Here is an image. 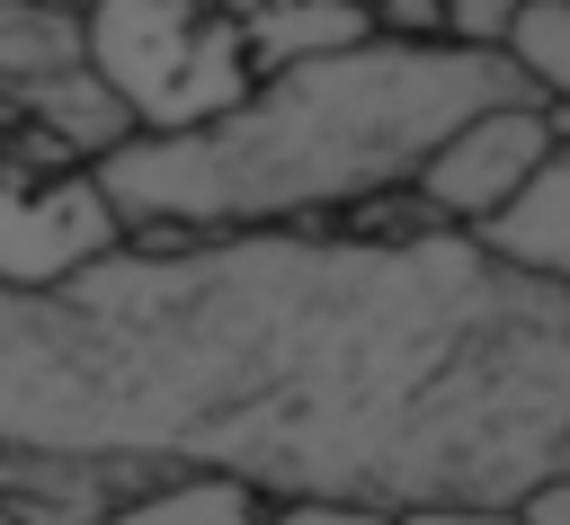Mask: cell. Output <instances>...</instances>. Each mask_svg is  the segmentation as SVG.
<instances>
[{
    "label": "cell",
    "instance_id": "12",
    "mask_svg": "<svg viewBox=\"0 0 570 525\" xmlns=\"http://www.w3.org/2000/svg\"><path fill=\"white\" fill-rule=\"evenodd\" d=\"M508 516H517V525H570V481H543V489H525Z\"/></svg>",
    "mask_w": 570,
    "mask_h": 525
},
{
    "label": "cell",
    "instance_id": "15",
    "mask_svg": "<svg viewBox=\"0 0 570 525\" xmlns=\"http://www.w3.org/2000/svg\"><path fill=\"white\" fill-rule=\"evenodd\" d=\"M0 169H9V107H0Z\"/></svg>",
    "mask_w": 570,
    "mask_h": 525
},
{
    "label": "cell",
    "instance_id": "1",
    "mask_svg": "<svg viewBox=\"0 0 570 525\" xmlns=\"http://www.w3.org/2000/svg\"><path fill=\"white\" fill-rule=\"evenodd\" d=\"M0 445L267 507H517L570 481V294L436 222L125 240L0 294Z\"/></svg>",
    "mask_w": 570,
    "mask_h": 525
},
{
    "label": "cell",
    "instance_id": "2",
    "mask_svg": "<svg viewBox=\"0 0 570 525\" xmlns=\"http://www.w3.org/2000/svg\"><path fill=\"white\" fill-rule=\"evenodd\" d=\"M525 98L508 53L463 44H347L249 80L196 133H134L89 178L125 240H223V231H330L419 178V160L481 107Z\"/></svg>",
    "mask_w": 570,
    "mask_h": 525
},
{
    "label": "cell",
    "instance_id": "5",
    "mask_svg": "<svg viewBox=\"0 0 570 525\" xmlns=\"http://www.w3.org/2000/svg\"><path fill=\"white\" fill-rule=\"evenodd\" d=\"M107 249H125V222L89 169H62V178L0 169V294H53L89 276Z\"/></svg>",
    "mask_w": 570,
    "mask_h": 525
},
{
    "label": "cell",
    "instance_id": "7",
    "mask_svg": "<svg viewBox=\"0 0 570 525\" xmlns=\"http://www.w3.org/2000/svg\"><path fill=\"white\" fill-rule=\"evenodd\" d=\"M9 125H36V133H53L80 169H98L107 151H125L134 142V125H125V107L89 80V62H71V71H45L36 89H18L9 98Z\"/></svg>",
    "mask_w": 570,
    "mask_h": 525
},
{
    "label": "cell",
    "instance_id": "6",
    "mask_svg": "<svg viewBox=\"0 0 570 525\" xmlns=\"http://www.w3.org/2000/svg\"><path fill=\"white\" fill-rule=\"evenodd\" d=\"M499 267H517V276H534V285H561L570 294V133L552 142V160L517 187V205L508 214H490L481 231H472Z\"/></svg>",
    "mask_w": 570,
    "mask_h": 525
},
{
    "label": "cell",
    "instance_id": "13",
    "mask_svg": "<svg viewBox=\"0 0 570 525\" xmlns=\"http://www.w3.org/2000/svg\"><path fill=\"white\" fill-rule=\"evenodd\" d=\"M401 525H517L508 507H410Z\"/></svg>",
    "mask_w": 570,
    "mask_h": 525
},
{
    "label": "cell",
    "instance_id": "3",
    "mask_svg": "<svg viewBox=\"0 0 570 525\" xmlns=\"http://www.w3.org/2000/svg\"><path fill=\"white\" fill-rule=\"evenodd\" d=\"M80 62L134 133H196L258 80L223 0H89Z\"/></svg>",
    "mask_w": 570,
    "mask_h": 525
},
{
    "label": "cell",
    "instance_id": "11",
    "mask_svg": "<svg viewBox=\"0 0 570 525\" xmlns=\"http://www.w3.org/2000/svg\"><path fill=\"white\" fill-rule=\"evenodd\" d=\"M267 525H401L392 507H365V498H276Z\"/></svg>",
    "mask_w": 570,
    "mask_h": 525
},
{
    "label": "cell",
    "instance_id": "8",
    "mask_svg": "<svg viewBox=\"0 0 570 525\" xmlns=\"http://www.w3.org/2000/svg\"><path fill=\"white\" fill-rule=\"evenodd\" d=\"M98 525H267V498L240 489V481H214V472H178V481L134 489Z\"/></svg>",
    "mask_w": 570,
    "mask_h": 525
},
{
    "label": "cell",
    "instance_id": "4",
    "mask_svg": "<svg viewBox=\"0 0 570 525\" xmlns=\"http://www.w3.org/2000/svg\"><path fill=\"white\" fill-rule=\"evenodd\" d=\"M570 133V116L552 107V98H499V107H481V116H463L428 160H419V178H410V205L436 222V231H481L490 214H508L517 205V187L552 160V142Z\"/></svg>",
    "mask_w": 570,
    "mask_h": 525
},
{
    "label": "cell",
    "instance_id": "14",
    "mask_svg": "<svg viewBox=\"0 0 570 525\" xmlns=\"http://www.w3.org/2000/svg\"><path fill=\"white\" fill-rule=\"evenodd\" d=\"M27 9H62V18H80V9H89V0H27Z\"/></svg>",
    "mask_w": 570,
    "mask_h": 525
},
{
    "label": "cell",
    "instance_id": "10",
    "mask_svg": "<svg viewBox=\"0 0 570 525\" xmlns=\"http://www.w3.org/2000/svg\"><path fill=\"white\" fill-rule=\"evenodd\" d=\"M517 9H525V0H436V36L463 44V53H508Z\"/></svg>",
    "mask_w": 570,
    "mask_h": 525
},
{
    "label": "cell",
    "instance_id": "9",
    "mask_svg": "<svg viewBox=\"0 0 570 525\" xmlns=\"http://www.w3.org/2000/svg\"><path fill=\"white\" fill-rule=\"evenodd\" d=\"M508 62L534 98H552L570 116V0H525L508 27Z\"/></svg>",
    "mask_w": 570,
    "mask_h": 525
}]
</instances>
